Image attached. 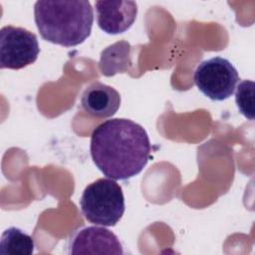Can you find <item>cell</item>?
<instances>
[{"label":"cell","instance_id":"obj_10","mask_svg":"<svg viewBox=\"0 0 255 255\" xmlns=\"http://www.w3.org/2000/svg\"><path fill=\"white\" fill-rule=\"evenodd\" d=\"M34 240L17 227L6 229L0 240V254L2 255H30L34 253Z\"/></svg>","mask_w":255,"mask_h":255},{"label":"cell","instance_id":"obj_5","mask_svg":"<svg viewBox=\"0 0 255 255\" xmlns=\"http://www.w3.org/2000/svg\"><path fill=\"white\" fill-rule=\"evenodd\" d=\"M39 53V43L34 33L11 25L0 30L1 69L25 68L37 60Z\"/></svg>","mask_w":255,"mask_h":255},{"label":"cell","instance_id":"obj_4","mask_svg":"<svg viewBox=\"0 0 255 255\" xmlns=\"http://www.w3.org/2000/svg\"><path fill=\"white\" fill-rule=\"evenodd\" d=\"M193 80L204 96L212 101H224L233 95L239 76L230 61L214 57L197 66Z\"/></svg>","mask_w":255,"mask_h":255},{"label":"cell","instance_id":"obj_11","mask_svg":"<svg viewBox=\"0 0 255 255\" xmlns=\"http://www.w3.org/2000/svg\"><path fill=\"white\" fill-rule=\"evenodd\" d=\"M254 88L255 85L252 81H242L235 93V102L239 109V112L247 119H254L253 110V99H254Z\"/></svg>","mask_w":255,"mask_h":255},{"label":"cell","instance_id":"obj_6","mask_svg":"<svg viewBox=\"0 0 255 255\" xmlns=\"http://www.w3.org/2000/svg\"><path fill=\"white\" fill-rule=\"evenodd\" d=\"M68 247L70 254H124L117 235L100 226H87L75 230Z\"/></svg>","mask_w":255,"mask_h":255},{"label":"cell","instance_id":"obj_3","mask_svg":"<svg viewBox=\"0 0 255 255\" xmlns=\"http://www.w3.org/2000/svg\"><path fill=\"white\" fill-rule=\"evenodd\" d=\"M80 206L84 217L96 225L115 226L125 212V196L119 183L99 178L83 191Z\"/></svg>","mask_w":255,"mask_h":255},{"label":"cell","instance_id":"obj_2","mask_svg":"<svg viewBox=\"0 0 255 255\" xmlns=\"http://www.w3.org/2000/svg\"><path fill=\"white\" fill-rule=\"evenodd\" d=\"M34 18L44 40L63 47H74L91 35L94 13L87 0H41L34 5Z\"/></svg>","mask_w":255,"mask_h":255},{"label":"cell","instance_id":"obj_9","mask_svg":"<svg viewBox=\"0 0 255 255\" xmlns=\"http://www.w3.org/2000/svg\"><path fill=\"white\" fill-rule=\"evenodd\" d=\"M130 44L127 41H119L103 50L99 68L104 76L111 77L118 73L127 72L131 65Z\"/></svg>","mask_w":255,"mask_h":255},{"label":"cell","instance_id":"obj_7","mask_svg":"<svg viewBox=\"0 0 255 255\" xmlns=\"http://www.w3.org/2000/svg\"><path fill=\"white\" fill-rule=\"evenodd\" d=\"M95 6L99 27L111 35L128 31L137 15L134 1H96Z\"/></svg>","mask_w":255,"mask_h":255},{"label":"cell","instance_id":"obj_8","mask_svg":"<svg viewBox=\"0 0 255 255\" xmlns=\"http://www.w3.org/2000/svg\"><path fill=\"white\" fill-rule=\"evenodd\" d=\"M81 105L85 112L93 117L110 118L120 109L121 96L113 87L94 82L84 90Z\"/></svg>","mask_w":255,"mask_h":255},{"label":"cell","instance_id":"obj_1","mask_svg":"<svg viewBox=\"0 0 255 255\" xmlns=\"http://www.w3.org/2000/svg\"><path fill=\"white\" fill-rule=\"evenodd\" d=\"M90 150L93 161L104 175L126 180L146 165L151 145L140 125L128 119H112L94 129Z\"/></svg>","mask_w":255,"mask_h":255}]
</instances>
